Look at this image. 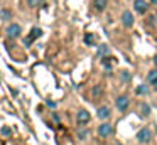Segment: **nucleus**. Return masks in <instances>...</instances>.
Returning a JSON list of instances; mask_svg holds the SVG:
<instances>
[{
  "instance_id": "20e7f679",
  "label": "nucleus",
  "mask_w": 157,
  "mask_h": 145,
  "mask_svg": "<svg viewBox=\"0 0 157 145\" xmlns=\"http://www.w3.org/2000/svg\"><path fill=\"white\" fill-rule=\"evenodd\" d=\"M21 32H22V29H21V25H19V24H12V25H9V29H7L9 37H12V39L19 37V36H21Z\"/></svg>"
},
{
  "instance_id": "9b49d317",
  "label": "nucleus",
  "mask_w": 157,
  "mask_h": 145,
  "mask_svg": "<svg viewBox=\"0 0 157 145\" xmlns=\"http://www.w3.org/2000/svg\"><path fill=\"white\" fill-rule=\"evenodd\" d=\"M103 94V86L101 84H96L95 88H93V91H91V96L93 98H100Z\"/></svg>"
},
{
  "instance_id": "ddd939ff",
  "label": "nucleus",
  "mask_w": 157,
  "mask_h": 145,
  "mask_svg": "<svg viewBox=\"0 0 157 145\" xmlns=\"http://www.w3.org/2000/svg\"><path fill=\"white\" fill-rule=\"evenodd\" d=\"M108 52H110V49H108V46H105V44H101V46L98 47V57H105Z\"/></svg>"
},
{
  "instance_id": "f8f14e48",
  "label": "nucleus",
  "mask_w": 157,
  "mask_h": 145,
  "mask_svg": "<svg viewBox=\"0 0 157 145\" xmlns=\"http://www.w3.org/2000/svg\"><path fill=\"white\" fill-rule=\"evenodd\" d=\"M139 108H140V116H144V118H145V116H149V113H150V106H149V105L142 103Z\"/></svg>"
},
{
  "instance_id": "aec40b11",
  "label": "nucleus",
  "mask_w": 157,
  "mask_h": 145,
  "mask_svg": "<svg viewBox=\"0 0 157 145\" xmlns=\"http://www.w3.org/2000/svg\"><path fill=\"white\" fill-rule=\"evenodd\" d=\"M86 135H88V133H86V132H83V130H79V137H81V138H85V137H86Z\"/></svg>"
},
{
  "instance_id": "4be33fe9",
  "label": "nucleus",
  "mask_w": 157,
  "mask_h": 145,
  "mask_svg": "<svg viewBox=\"0 0 157 145\" xmlns=\"http://www.w3.org/2000/svg\"><path fill=\"white\" fill-rule=\"evenodd\" d=\"M150 2H152V3H157V0H150Z\"/></svg>"
},
{
  "instance_id": "39448f33",
  "label": "nucleus",
  "mask_w": 157,
  "mask_h": 145,
  "mask_svg": "<svg viewBox=\"0 0 157 145\" xmlns=\"http://www.w3.org/2000/svg\"><path fill=\"white\" fill-rule=\"evenodd\" d=\"M128 105H130L128 96H118V98H117V106H118L120 111H127Z\"/></svg>"
},
{
  "instance_id": "0eeeda50",
  "label": "nucleus",
  "mask_w": 157,
  "mask_h": 145,
  "mask_svg": "<svg viewBox=\"0 0 157 145\" xmlns=\"http://www.w3.org/2000/svg\"><path fill=\"white\" fill-rule=\"evenodd\" d=\"M112 132H113V128H112L110 123H103V125L98 127V135L100 137H108V135H112Z\"/></svg>"
},
{
  "instance_id": "6e6552de",
  "label": "nucleus",
  "mask_w": 157,
  "mask_h": 145,
  "mask_svg": "<svg viewBox=\"0 0 157 145\" xmlns=\"http://www.w3.org/2000/svg\"><path fill=\"white\" fill-rule=\"evenodd\" d=\"M122 22L125 27H132L133 25V15L132 12H128V10H125V12L122 13Z\"/></svg>"
},
{
  "instance_id": "5701e85b",
  "label": "nucleus",
  "mask_w": 157,
  "mask_h": 145,
  "mask_svg": "<svg viewBox=\"0 0 157 145\" xmlns=\"http://www.w3.org/2000/svg\"><path fill=\"white\" fill-rule=\"evenodd\" d=\"M113 145H122V143H118V142H115V143H113Z\"/></svg>"
},
{
  "instance_id": "dca6fc26",
  "label": "nucleus",
  "mask_w": 157,
  "mask_h": 145,
  "mask_svg": "<svg viewBox=\"0 0 157 145\" xmlns=\"http://www.w3.org/2000/svg\"><path fill=\"white\" fill-rule=\"evenodd\" d=\"M85 42L88 44V46H93V44H95V36H93V34H85Z\"/></svg>"
},
{
  "instance_id": "6ab92c4d",
  "label": "nucleus",
  "mask_w": 157,
  "mask_h": 145,
  "mask_svg": "<svg viewBox=\"0 0 157 145\" xmlns=\"http://www.w3.org/2000/svg\"><path fill=\"white\" fill-rule=\"evenodd\" d=\"M2 133H4V135H10L12 130H10L9 127H4V128H2Z\"/></svg>"
},
{
  "instance_id": "a211bd4d",
  "label": "nucleus",
  "mask_w": 157,
  "mask_h": 145,
  "mask_svg": "<svg viewBox=\"0 0 157 145\" xmlns=\"http://www.w3.org/2000/svg\"><path fill=\"white\" fill-rule=\"evenodd\" d=\"M39 3H41V0H29V5L31 7H37Z\"/></svg>"
},
{
  "instance_id": "7ed1b4c3",
  "label": "nucleus",
  "mask_w": 157,
  "mask_h": 145,
  "mask_svg": "<svg viewBox=\"0 0 157 145\" xmlns=\"http://www.w3.org/2000/svg\"><path fill=\"white\" fill-rule=\"evenodd\" d=\"M76 120H78L79 125H85V123H88V121L91 120V115H90L86 110H81V111H78V115H76Z\"/></svg>"
},
{
  "instance_id": "1a4fd4ad",
  "label": "nucleus",
  "mask_w": 157,
  "mask_h": 145,
  "mask_svg": "<svg viewBox=\"0 0 157 145\" xmlns=\"http://www.w3.org/2000/svg\"><path fill=\"white\" fill-rule=\"evenodd\" d=\"M110 116H112V110H110L108 106L98 108V118H101V120H108Z\"/></svg>"
},
{
  "instance_id": "2eb2a0df",
  "label": "nucleus",
  "mask_w": 157,
  "mask_h": 145,
  "mask_svg": "<svg viewBox=\"0 0 157 145\" xmlns=\"http://www.w3.org/2000/svg\"><path fill=\"white\" fill-rule=\"evenodd\" d=\"M105 7H106V0H95V9L98 10V12L105 10Z\"/></svg>"
},
{
  "instance_id": "f3484780",
  "label": "nucleus",
  "mask_w": 157,
  "mask_h": 145,
  "mask_svg": "<svg viewBox=\"0 0 157 145\" xmlns=\"http://www.w3.org/2000/svg\"><path fill=\"white\" fill-rule=\"evenodd\" d=\"M122 79H123V81H128V79H130L128 71H123V73H122Z\"/></svg>"
},
{
  "instance_id": "423d86ee",
  "label": "nucleus",
  "mask_w": 157,
  "mask_h": 145,
  "mask_svg": "<svg viewBox=\"0 0 157 145\" xmlns=\"http://www.w3.org/2000/svg\"><path fill=\"white\" fill-rule=\"evenodd\" d=\"M133 9H135L137 13H145L147 9H149V5L145 3V0H135V2H133Z\"/></svg>"
},
{
  "instance_id": "4468645a",
  "label": "nucleus",
  "mask_w": 157,
  "mask_h": 145,
  "mask_svg": "<svg viewBox=\"0 0 157 145\" xmlns=\"http://www.w3.org/2000/svg\"><path fill=\"white\" fill-rule=\"evenodd\" d=\"M135 93L140 94V96H142V94H147V93H149V86H145V84H140V86L135 88Z\"/></svg>"
},
{
  "instance_id": "f03ea898",
  "label": "nucleus",
  "mask_w": 157,
  "mask_h": 145,
  "mask_svg": "<svg viewBox=\"0 0 157 145\" xmlns=\"http://www.w3.org/2000/svg\"><path fill=\"white\" fill-rule=\"evenodd\" d=\"M137 140L140 142V143H147V142L152 140V132L149 130V128H142V130H139V133H137Z\"/></svg>"
},
{
  "instance_id": "412c9836",
  "label": "nucleus",
  "mask_w": 157,
  "mask_h": 145,
  "mask_svg": "<svg viewBox=\"0 0 157 145\" xmlns=\"http://www.w3.org/2000/svg\"><path fill=\"white\" fill-rule=\"evenodd\" d=\"M2 17H4V19H5V17H9V12H7V10H4V12H2Z\"/></svg>"
},
{
  "instance_id": "b1692460",
  "label": "nucleus",
  "mask_w": 157,
  "mask_h": 145,
  "mask_svg": "<svg viewBox=\"0 0 157 145\" xmlns=\"http://www.w3.org/2000/svg\"><path fill=\"white\" fill-rule=\"evenodd\" d=\"M154 61H155V64H157V54H155V59H154Z\"/></svg>"
},
{
  "instance_id": "393cba45",
  "label": "nucleus",
  "mask_w": 157,
  "mask_h": 145,
  "mask_svg": "<svg viewBox=\"0 0 157 145\" xmlns=\"http://www.w3.org/2000/svg\"><path fill=\"white\" fill-rule=\"evenodd\" d=\"M154 86H155V90H157V83H155V84H154Z\"/></svg>"
},
{
  "instance_id": "f257e3e1",
  "label": "nucleus",
  "mask_w": 157,
  "mask_h": 145,
  "mask_svg": "<svg viewBox=\"0 0 157 145\" xmlns=\"http://www.w3.org/2000/svg\"><path fill=\"white\" fill-rule=\"evenodd\" d=\"M41 36H42V30L39 29V27H34V29L31 30V34H29V36L24 39V44H25V46H31V44L34 42L36 39H39Z\"/></svg>"
},
{
  "instance_id": "9d476101",
  "label": "nucleus",
  "mask_w": 157,
  "mask_h": 145,
  "mask_svg": "<svg viewBox=\"0 0 157 145\" xmlns=\"http://www.w3.org/2000/svg\"><path fill=\"white\" fill-rule=\"evenodd\" d=\"M147 83L152 84V86L157 83V69H152L149 74H147Z\"/></svg>"
}]
</instances>
